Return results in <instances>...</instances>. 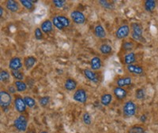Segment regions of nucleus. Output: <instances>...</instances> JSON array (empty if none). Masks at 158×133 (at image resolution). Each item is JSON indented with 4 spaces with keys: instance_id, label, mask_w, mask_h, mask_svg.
Listing matches in <instances>:
<instances>
[{
    "instance_id": "obj_1",
    "label": "nucleus",
    "mask_w": 158,
    "mask_h": 133,
    "mask_svg": "<svg viewBox=\"0 0 158 133\" xmlns=\"http://www.w3.org/2000/svg\"><path fill=\"white\" fill-rule=\"evenodd\" d=\"M131 38L135 41L142 42L143 38V27L139 23H132L131 25Z\"/></svg>"
},
{
    "instance_id": "obj_2",
    "label": "nucleus",
    "mask_w": 158,
    "mask_h": 133,
    "mask_svg": "<svg viewBox=\"0 0 158 133\" xmlns=\"http://www.w3.org/2000/svg\"><path fill=\"white\" fill-rule=\"evenodd\" d=\"M28 122H29V121H28L27 117L24 115V114H21L15 120L14 126L18 131L24 132V131H27L28 128H29L28 127Z\"/></svg>"
},
{
    "instance_id": "obj_3",
    "label": "nucleus",
    "mask_w": 158,
    "mask_h": 133,
    "mask_svg": "<svg viewBox=\"0 0 158 133\" xmlns=\"http://www.w3.org/2000/svg\"><path fill=\"white\" fill-rule=\"evenodd\" d=\"M137 105L133 101L129 100L124 103L123 107V114L124 117H131L136 114Z\"/></svg>"
},
{
    "instance_id": "obj_4",
    "label": "nucleus",
    "mask_w": 158,
    "mask_h": 133,
    "mask_svg": "<svg viewBox=\"0 0 158 133\" xmlns=\"http://www.w3.org/2000/svg\"><path fill=\"white\" fill-rule=\"evenodd\" d=\"M12 103L11 95L6 90H1L0 92V106L2 109L8 108Z\"/></svg>"
},
{
    "instance_id": "obj_5",
    "label": "nucleus",
    "mask_w": 158,
    "mask_h": 133,
    "mask_svg": "<svg viewBox=\"0 0 158 133\" xmlns=\"http://www.w3.org/2000/svg\"><path fill=\"white\" fill-rule=\"evenodd\" d=\"M14 104H15V108L21 114H23L25 111H26V108L27 106L25 105V100L24 98H22L21 96H16L15 97V100H14Z\"/></svg>"
},
{
    "instance_id": "obj_6",
    "label": "nucleus",
    "mask_w": 158,
    "mask_h": 133,
    "mask_svg": "<svg viewBox=\"0 0 158 133\" xmlns=\"http://www.w3.org/2000/svg\"><path fill=\"white\" fill-rule=\"evenodd\" d=\"M131 33V27L128 25H123L117 29L115 32V37L118 40H123L127 37Z\"/></svg>"
},
{
    "instance_id": "obj_7",
    "label": "nucleus",
    "mask_w": 158,
    "mask_h": 133,
    "mask_svg": "<svg viewBox=\"0 0 158 133\" xmlns=\"http://www.w3.org/2000/svg\"><path fill=\"white\" fill-rule=\"evenodd\" d=\"M70 18L77 25H82L85 22V16L79 10H73L70 13Z\"/></svg>"
},
{
    "instance_id": "obj_8",
    "label": "nucleus",
    "mask_w": 158,
    "mask_h": 133,
    "mask_svg": "<svg viewBox=\"0 0 158 133\" xmlns=\"http://www.w3.org/2000/svg\"><path fill=\"white\" fill-rule=\"evenodd\" d=\"M74 101L79 103H85L87 101V92L83 88H79L73 95Z\"/></svg>"
},
{
    "instance_id": "obj_9",
    "label": "nucleus",
    "mask_w": 158,
    "mask_h": 133,
    "mask_svg": "<svg viewBox=\"0 0 158 133\" xmlns=\"http://www.w3.org/2000/svg\"><path fill=\"white\" fill-rule=\"evenodd\" d=\"M84 75L87 78L88 80H89L91 82L94 84H98L101 80V76L97 72H96L95 71H93L91 69H84Z\"/></svg>"
},
{
    "instance_id": "obj_10",
    "label": "nucleus",
    "mask_w": 158,
    "mask_h": 133,
    "mask_svg": "<svg viewBox=\"0 0 158 133\" xmlns=\"http://www.w3.org/2000/svg\"><path fill=\"white\" fill-rule=\"evenodd\" d=\"M24 64L22 63V58L19 57H14L9 61V68L11 71L20 70Z\"/></svg>"
},
{
    "instance_id": "obj_11",
    "label": "nucleus",
    "mask_w": 158,
    "mask_h": 133,
    "mask_svg": "<svg viewBox=\"0 0 158 133\" xmlns=\"http://www.w3.org/2000/svg\"><path fill=\"white\" fill-rule=\"evenodd\" d=\"M112 93H113L115 99L119 101L123 100L127 96V91L124 88H120V87H115V88H114Z\"/></svg>"
},
{
    "instance_id": "obj_12",
    "label": "nucleus",
    "mask_w": 158,
    "mask_h": 133,
    "mask_svg": "<svg viewBox=\"0 0 158 133\" xmlns=\"http://www.w3.org/2000/svg\"><path fill=\"white\" fill-rule=\"evenodd\" d=\"M126 68L130 73H133L135 75H142L144 73V68L141 65L133 64V65H127Z\"/></svg>"
},
{
    "instance_id": "obj_13",
    "label": "nucleus",
    "mask_w": 158,
    "mask_h": 133,
    "mask_svg": "<svg viewBox=\"0 0 158 133\" xmlns=\"http://www.w3.org/2000/svg\"><path fill=\"white\" fill-rule=\"evenodd\" d=\"M36 61H37V59H36V58H35L34 56H28V57H25L23 61L24 66L26 68V70H30L31 68L34 66Z\"/></svg>"
},
{
    "instance_id": "obj_14",
    "label": "nucleus",
    "mask_w": 158,
    "mask_h": 133,
    "mask_svg": "<svg viewBox=\"0 0 158 133\" xmlns=\"http://www.w3.org/2000/svg\"><path fill=\"white\" fill-rule=\"evenodd\" d=\"M6 7L8 10L10 12L15 13L18 12L20 10V5L18 3V1H15V0H7L5 2Z\"/></svg>"
},
{
    "instance_id": "obj_15",
    "label": "nucleus",
    "mask_w": 158,
    "mask_h": 133,
    "mask_svg": "<svg viewBox=\"0 0 158 133\" xmlns=\"http://www.w3.org/2000/svg\"><path fill=\"white\" fill-rule=\"evenodd\" d=\"M90 67L93 71L100 70L102 67V61L101 58L97 56L92 58V59L90 60Z\"/></svg>"
},
{
    "instance_id": "obj_16",
    "label": "nucleus",
    "mask_w": 158,
    "mask_h": 133,
    "mask_svg": "<svg viewBox=\"0 0 158 133\" xmlns=\"http://www.w3.org/2000/svg\"><path fill=\"white\" fill-rule=\"evenodd\" d=\"M115 83H116L117 87H120V88L130 86L132 84V78L131 76H123V77L118 78Z\"/></svg>"
},
{
    "instance_id": "obj_17",
    "label": "nucleus",
    "mask_w": 158,
    "mask_h": 133,
    "mask_svg": "<svg viewBox=\"0 0 158 133\" xmlns=\"http://www.w3.org/2000/svg\"><path fill=\"white\" fill-rule=\"evenodd\" d=\"M77 81L74 79H73V78H67V79L65 80L64 88L67 91H69V92L74 91L76 88H77Z\"/></svg>"
},
{
    "instance_id": "obj_18",
    "label": "nucleus",
    "mask_w": 158,
    "mask_h": 133,
    "mask_svg": "<svg viewBox=\"0 0 158 133\" xmlns=\"http://www.w3.org/2000/svg\"><path fill=\"white\" fill-rule=\"evenodd\" d=\"M42 32L45 34H48V33H52L53 31V24L52 22L50 20H45L41 23V26H40Z\"/></svg>"
},
{
    "instance_id": "obj_19",
    "label": "nucleus",
    "mask_w": 158,
    "mask_h": 133,
    "mask_svg": "<svg viewBox=\"0 0 158 133\" xmlns=\"http://www.w3.org/2000/svg\"><path fill=\"white\" fill-rule=\"evenodd\" d=\"M94 34L99 39H104L106 37L107 35L106 31L101 24H98L95 26V28H94Z\"/></svg>"
},
{
    "instance_id": "obj_20",
    "label": "nucleus",
    "mask_w": 158,
    "mask_h": 133,
    "mask_svg": "<svg viewBox=\"0 0 158 133\" xmlns=\"http://www.w3.org/2000/svg\"><path fill=\"white\" fill-rule=\"evenodd\" d=\"M135 62H136V54L135 53L129 52L124 55L123 63L125 65H133Z\"/></svg>"
},
{
    "instance_id": "obj_21",
    "label": "nucleus",
    "mask_w": 158,
    "mask_h": 133,
    "mask_svg": "<svg viewBox=\"0 0 158 133\" xmlns=\"http://www.w3.org/2000/svg\"><path fill=\"white\" fill-rule=\"evenodd\" d=\"M11 73L6 69H2L0 72V80L5 84H7L10 82Z\"/></svg>"
},
{
    "instance_id": "obj_22",
    "label": "nucleus",
    "mask_w": 158,
    "mask_h": 133,
    "mask_svg": "<svg viewBox=\"0 0 158 133\" xmlns=\"http://www.w3.org/2000/svg\"><path fill=\"white\" fill-rule=\"evenodd\" d=\"M113 96L110 93H104L101 96V103L104 106H108L112 102Z\"/></svg>"
},
{
    "instance_id": "obj_23",
    "label": "nucleus",
    "mask_w": 158,
    "mask_h": 133,
    "mask_svg": "<svg viewBox=\"0 0 158 133\" xmlns=\"http://www.w3.org/2000/svg\"><path fill=\"white\" fill-rule=\"evenodd\" d=\"M14 85L17 89V92H24L27 90L28 86L27 84L24 82L23 80H15L14 82Z\"/></svg>"
},
{
    "instance_id": "obj_24",
    "label": "nucleus",
    "mask_w": 158,
    "mask_h": 133,
    "mask_svg": "<svg viewBox=\"0 0 158 133\" xmlns=\"http://www.w3.org/2000/svg\"><path fill=\"white\" fill-rule=\"evenodd\" d=\"M156 1L153 0H146L144 2V8L147 12H152L156 7Z\"/></svg>"
},
{
    "instance_id": "obj_25",
    "label": "nucleus",
    "mask_w": 158,
    "mask_h": 133,
    "mask_svg": "<svg viewBox=\"0 0 158 133\" xmlns=\"http://www.w3.org/2000/svg\"><path fill=\"white\" fill-rule=\"evenodd\" d=\"M146 129L142 125H133L128 129L127 133H145Z\"/></svg>"
},
{
    "instance_id": "obj_26",
    "label": "nucleus",
    "mask_w": 158,
    "mask_h": 133,
    "mask_svg": "<svg viewBox=\"0 0 158 133\" xmlns=\"http://www.w3.org/2000/svg\"><path fill=\"white\" fill-rule=\"evenodd\" d=\"M99 50L102 54H109L112 51V47L107 43H103L99 47Z\"/></svg>"
},
{
    "instance_id": "obj_27",
    "label": "nucleus",
    "mask_w": 158,
    "mask_h": 133,
    "mask_svg": "<svg viewBox=\"0 0 158 133\" xmlns=\"http://www.w3.org/2000/svg\"><path fill=\"white\" fill-rule=\"evenodd\" d=\"M19 2L23 6L25 9L29 11H33L35 9V6L34 4L32 3V1H29V0H21L19 1Z\"/></svg>"
},
{
    "instance_id": "obj_28",
    "label": "nucleus",
    "mask_w": 158,
    "mask_h": 133,
    "mask_svg": "<svg viewBox=\"0 0 158 133\" xmlns=\"http://www.w3.org/2000/svg\"><path fill=\"white\" fill-rule=\"evenodd\" d=\"M57 18L58 19H59V22H60V23L62 24V25H63L65 29H66V28H68L70 25V20L66 16H63V15H58Z\"/></svg>"
},
{
    "instance_id": "obj_29",
    "label": "nucleus",
    "mask_w": 158,
    "mask_h": 133,
    "mask_svg": "<svg viewBox=\"0 0 158 133\" xmlns=\"http://www.w3.org/2000/svg\"><path fill=\"white\" fill-rule=\"evenodd\" d=\"M24 100H25L26 106L29 107V108H33L36 106V100L33 98L30 97V96H25Z\"/></svg>"
},
{
    "instance_id": "obj_30",
    "label": "nucleus",
    "mask_w": 158,
    "mask_h": 133,
    "mask_svg": "<svg viewBox=\"0 0 158 133\" xmlns=\"http://www.w3.org/2000/svg\"><path fill=\"white\" fill-rule=\"evenodd\" d=\"M11 76L15 78L17 80H23L25 76L22 72H21L20 70H15V71H10Z\"/></svg>"
},
{
    "instance_id": "obj_31",
    "label": "nucleus",
    "mask_w": 158,
    "mask_h": 133,
    "mask_svg": "<svg viewBox=\"0 0 158 133\" xmlns=\"http://www.w3.org/2000/svg\"><path fill=\"white\" fill-rule=\"evenodd\" d=\"M99 4L104 7V9H108V10H112L114 9V5L111 3L109 1H107V0H100L99 1Z\"/></svg>"
},
{
    "instance_id": "obj_32",
    "label": "nucleus",
    "mask_w": 158,
    "mask_h": 133,
    "mask_svg": "<svg viewBox=\"0 0 158 133\" xmlns=\"http://www.w3.org/2000/svg\"><path fill=\"white\" fill-rule=\"evenodd\" d=\"M50 102V96H43V97L40 98L39 99V103L40 105V106H42V107H46V106H48Z\"/></svg>"
},
{
    "instance_id": "obj_33",
    "label": "nucleus",
    "mask_w": 158,
    "mask_h": 133,
    "mask_svg": "<svg viewBox=\"0 0 158 133\" xmlns=\"http://www.w3.org/2000/svg\"><path fill=\"white\" fill-rule=\"evenodd\" d=\"M145 96H146V92L143 88H138L137 89L136 92H135V98L137 99H139V100H142V99H145Z\"/></svg>"
},
{
    "instance_id": "obj_34",
    "label": "nucleus",
    "mask_w": 158,
    "mask_h": 133,
    "mask_svg": "<svg viewBox=\"0 0 158 133\" xmlns=\"http://www.w3.org/2000/svg\"><path fill=\"white\" fill-rule=\"evenodd\" d=\"M52 24H53V25H54L55 27L56 28V29H58L59 30H64L65 28L63 27V25H62V24L60 23V22L59 21V19H58L57 16H54L53 18H52Z\"/></svg>"
},
{
    "instance_id": "obj_35",
    "label": "nucleus",
    "mask_w": 158,
    "mask_h": 133,
    "mask_svg": "<svg viewBox=\"0 0 158 133\" xmlns=\"http://www.w3.org/2000/svg\"><path fill=\"white\" fill-rule=\"evenodd\" d=\"M82 121H83V122H84L85 124H86V125H90L92 123L91 115H90L89 113L85 112V113L82 116Z\"/></svg>"
},
{
    "instance_id": "obj_36",
    "label": "nucleus",
    "mask_w": 158,
    "mask_h": 133,
    "mask_svg": "<svg viewBox=\"0 0 158 133\" xmlns=\"http://www.w3.org/2000/svg\"><path fill=\"white\" fill-rule=\"evenodd\" d=\"M134 47H135V44L132 41H125L122 44V48L124 49L125 50H132Z\"/></svg>"
},
{
    "instance_id": "obj_37",
    "label": "nucleus",
    "mask_w": 158,
    "mask_h": 133,
    "mask_svg": "<svg viewBox=\"0 0 158 133\" xmlns=\"http://www.w3.org/2000/svg\"><path fill=\"white\" fill-rule=\"evenodd\" d=\"M34 36L35 38H36V40H41L44 39V33L42 32L41 29L40 28H36L35 29L34 32Z\"/></svg>"
},
{
    "instance_id": "obj_38",
    "label": "nucleus",
    "mask_w": 158,
    "mask_h": 133,
    "mask_svg": "<svg viewBox=\"0 0 158 133\" xmlns=\"http://www.w3.org/2000/svg\"><path fill=\"white\" fill-rule=\"evenodd\" d=\"M52 3L54 4V6L58 9H61L65 6L66 1L65 0H54L52 1Z\"/></svg>"
},
{
    "instance_id": "obj_39",
    "label": "nucleus",
    "mask_w": 158,
    "mask_h": 133,
    "mask_svg": "<svg viewBox=\"0 0 158 133\" xmlns=\"http://www.w3.org/2000/svg\"><path fill=\"white\" fill-rule=\"evenodd\" d=\"M7 92H9L10 94H15L17 92V89L16 88H15V85H9V86L7 87Z\"/></svg>"
},
{
    "instance_id": "obj_40",
    "label": "nucleus",
    "mask_w": 158,
    "mask_h": 133,
    "mask_svg": "<svg viewBox=\"0 0 158 133\" xmlns=\"http://www.w3.org/2000/svg\"><path fill=\"white\" fill-rule=\"evenodd\" d=\"M25 133H36V128L34 127H32V126H30V127L28 128L27 131H25Z\"/></svg>"
},
{
    "instance_id": "obj_41",
    "label": "nucleus",
    "mask_w": 158,
    "mask_h": 133,
    "mask_svg": "<svg viewBox=\"0 0 158 133\" xmlns=\"http://www.w3.org/2000/svg\"><path fill=\"white\" fill-rule=\"evenodd\" d=\"M146 120H147V116L145 115V114H143V115H142V116H141V117H140V121H142V123L145 122V121H146Z\"/></svg>"
},
{
    "instance_id": "obj_42",
    "label": "nucleus",
    "mask_w": 158,
    "mask_h": 133,
    "mask_svg": "<svg viewBox=\"0 0 158 133\" xmlns=\"http://www.w3.org/2000/svg\"><path fill=\"white\" fill-rule=\"evenodd\" d=\"M2 15H3V8L2 6H0V17L2 18Z\"/></svg>"
},
{
    "instance_id": "obj_43",
    "label": "nucleus",
    "mask_w": 158,
    "mask_h": 133,
    "mask_svg": "<svg viewBox=\"0 0 158 133\" xmlns=\"http://www.w3.org/2000/svg\"><path fill=\"white\" fill-rule=\"evenodd\" d=\"M40 133H48V132L47 131H42L41 132H40Z\"/></svg>"
}]
</instances>
